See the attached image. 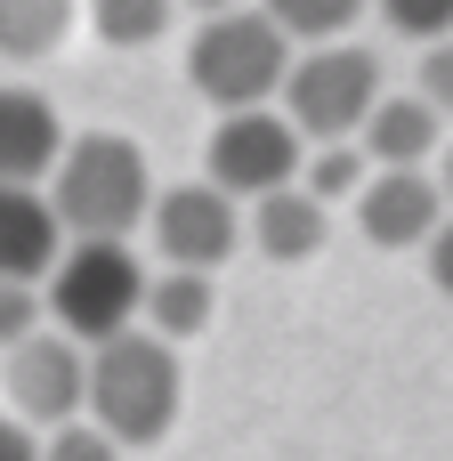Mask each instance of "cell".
I'll list each match as a JSON object with an SVG mask.
<instances>
[{"label": "cell", "mask_w": 453, "mask_h": 461, "mask_svg": "<svg viewBox=\"0 0 453 461\" xmlns=\"http://www.w3.org/2000/svg\"><path fill=\"white\" fill-rule=\"evenodd\" d=\"M89 421L130 454V446H154L170 438L178 421V348L162 332H113L89 348Z\"/></svg>", "instance_id": "cell-2"}, {"label": "cell", "mask_w": 453, "mask_h": 461, "mask_svg": "<svg viewBox=\"0 0 453 461\" xmlns=\"http://www.w3.org/2000/svg\"><path fill=\"white\" fill-rule=\"evenodd\" d=\"M365 178H373V162H365L357 138H332V146H316V154L300 162V186H308L316 203H357Z\"/></svg>", "instance_id": "cell-17"}, {"label": "cell", "mask_w": 453, "mask_h": 461, "mask_svg": "<svg viewBox=\"0 0 453 461\" xmlns=\"http://www.w3.org/2000/svg\"><path fill=\"white\" fill-rule=\"evenodd\" d=\"M300 162H308V138H300L292 113H276V105L219 113V130H211V186H227L235 203H259V194L292 186Z\"/></svg>", "instance_id": "cell-6"}, {"label": "cell", "mask_w": 453, "mask_h": 461, "mask_svg": "<svg viewBox=\"0 0 453 461\" xmlns=\"http://www.w3.org/2000/svg\"><path fill=\"white\" fill-rule=\"evenodd\" d=\"M65 251V219L41 186H16L0 178V284H49Z\"/></svg>", "instance_id": "cell-10"}, {"label": "cell", "mask_w": 453, "mask_h": 461, "mask_svg": "<svg viewBox=\"0 0 453 461\" xmlns=\"http://www.w3.org/2000/svg\"><path fill=\"white\" fill-rule=\"evenodd\" d=\"M41 300H49V324H57V332H73L81 348H97V340H113V332L138 324V308H146V267H138V251H130L122 235H73V243L57 251Z\"/></svg>", "instance_id": "cell-3"}, {"label": "cell", "mask_w": 453, "mask_h": 461, "mask_svg": "<svg viewBox=\"0 0 453 461\" xmlns=\"http://www.w3.org/2000/svg\"><path fill=\"white\" fill-rule=\"evenodd\" d=\"M8 405H16V421H41V429L81 421L89 413V348L57 324L16 340L8 348Z\"/></svg>", "instance_id": "cell-7"}, {"label": "cell", "mask_w": 453, "mask_h": 461, "mask_svg": "<svg viewBox=\"0 0 453 461\" xmlns=\"http://www.w3.org/2000/svg\"><path fill=\"white\" fill-rule=\"evenodd\" d=\"M438 122H446V113H438L421 89H413V97H381V105L365 113V130H357V138H365V162H373V170H421V162L438 154Z\"/></svg>", "instance_id": "cell-12"}, {"label": "cell", "mask_w": 453, "mask_h": 461, "mask_svg": "<svg viewBox=\"0 0 453 461\" xmlns=\"http://www.w3.org/2000/svg\"><path fill=\"white\" fill-rule=\"evenodd\" d=\"M146 332H162L170 348L178 340H195V332H211V316H219V292H211V276L203 267H162V276H146Z\"/></svg>", "instance_id": "cell-14"}, {"label": "cell", "mask_w": 453, "mask_h": 461, "mask_svg": "<svg viewBox=\"0 0 453 461\" xmlns=\"http://www.w3.org/2000/svg\"><path fill=\"white\" fill-rule=\"evenodd\" d=\"M170 8L178 0H89V24L105 49H154L170 32Z\"/></svg>", "instance_id": "cell-16"}, {"label": "cell", "mask_w": 453, "mask_h": 461, "mask_svg": "<svg viewBox=\"0 0 453 461\" xmlns=\"http://www.w3.org/2000/svg\"><path fill=\"white\" fill-rule=\"evenodd\" d=\"M49 324V300H41V284H0V357L16 348V340H32Z\"/></svg>", "instance_id": "cell-19"}, {"label": "cell", "mask_w": 453, "mask_h": 461, "mask_svg": "<svg viewBox=\"0 0 453 461\" xmlns=\"http://www.w3.org/2000/svg\"><path fill=\"white\" fill-rule=\"evenodd\" d=\"M381 16H389V32H405L421 49L453 32V0H381Z\"/></svg>", "instance_id": "cell-21"}, {"label": "cell", "mask_w": 453, "mask_h": 461, "mask_svg": "<svg viewBox=\"0 0 453 461\" xmlns=\"http://www.w3.org/2000/svg\"><path fill=\"white\" fill-rule=\"evenodd\" d=\"M57 154H65V122H57V105L41 97V89H0V178H16V186H41L49 170H57Z\"/></svg>", "instance_id": "cell-11"}, {"label": "cell", "mask_w": 453, "mask_h": 461, "mask_svg": "<svg viewBox=\"0 0 453 461\" xmlns=\"http://www.w3.org/2000/svg\"><path fill=\"white\" fill-rule=\"evenodd\" d=\"M276 97H284V113H292L300 138H316V146L357 138L365 113L381 105V57L357 49V41H316V49L292 57V73H284Z\"/></svg>", "instance_id": "cell-5"}, {"label": "cell", "mask_w": 453, "mask_h": 461, "mask_svg": "<svg viewBox=\"0 0 453 461\" xmlns=\"http://www.w3.org/2000/svg\"><path fill=\"white\" fill-rule=\"evenodd\" d=\"M0 461H41V438H32V421H8V413H0Z\"/></svg>", "instance_id": "cell-24"}, {"label": "cell", "mask_w": 453, "mask_h": 461, "mask_svg": "<svg viewBox=\"0 0 453 461\" xmlns=\"http://www.w3.org/2000/svg\"><path fill=\"white\" fill-rule=\"evenodd\" d=\"M49 203L65 219V235H130L154 211V170L146 146L122 130H81L65 138L57 170H49Z\"/></svg>", "instance_id": "cell-1"}, {"label": "cell", "mask_w": 453, "mask_h": 461, "mask_svg": "<svg viewBox=\"0 0 453 461\" xmlns=\"http://www.w3.org/2000/svg\"><path fill=\"white\" fill-rule=\"evenodd\" d=\"M413 89H421V97H430L438 113H453V32L421 49V73H413Z\"/></svg>", "instance_id": "cell-22"}, {"label": "cell", "mask_w": 453, "mask_h": 461, "mask_svg": "<svg viewBox=\"0 0 453 461\" xmlns=\"http://www.w3.org/2000/svg\"><path fill=\"white\" fill-rule=\"evenodd\" d=\"M41 461H122V446L97 429V421H57L41 438Z\"/></svg>", "instance_id": "cell-20"}, {"label": "cell", "mask_w": 453, "mask_h": 461, "mask_svg": "<svg viewBox=\"0 0 453 461\" xmlns=\"http://www.w3.org/2000/svg\"><path fill=\"white\" fill-rule=\"evenodd\" d=\"M186 8H203V16H219V8H243V0H186Z\"/></svg>", "instance_id": "cell-25"}, {"label": "cell", "mask_w": 453, "mask_h": 461, "mask_svg": "<svg viewBox=\"0 0 453 461\" xmlns=\"http://www.w3.org/2000/svg\"><path fill=\"white\" fill-rule=\"evenodd\" d=\"M65 32H73V0H0V57L8 65H41Z\"/></svg>", "instance_id": "cell-15"}, {"label": "cell", "mask_w": 453, "mask_h": 461, "mask_svg": "<svg viewBox=\"0 0 453 461\" xmlns=\"http://www.w3.org/2000/svg\"><path fill=\"white\" fill-rule=\"evenodd\" d=\"M324 235H332V203H316L300 178L251 203V243H259L267 259H316Z\"/></svg>", "instance_id": "cell-13"}, {"label": "cell", "mask_w": 453, "mask_h": 461, "mask_svg": "<svg viewBox=\"0 0 453 461\" xmlns=\"http://www.w3.org/2000/svg\"><path fill=\"white\" fill-rule=\"evenodd\" d=\"M146 227H154V251H162L170 267H203V276L243 243V211H235V194L211 186V178H195V186H162L154 211H146Z\"/></svg>", "instance_id": "cell-8"}, {"label": "cell", "mask_w": 453, "mask_h": 461, "mask_svg": "<svg viewBox=\"0 0 453 461\" xmlns=\"http://www.w3.org/2000/svg\"><path fill=\"white\" fill-rule=\"evenodd\" d=\"M259 8H267L292 41H308V49H316V41H340V32L365 16V0H259Z\"/></svg>", "instance_id": "cell-18"}, {"label": "cell", "mask_w": 453, "mask_h": 461, "mask_svg": "<svg viewBox=\"0 0 453 461\" xmlns=\"http://www.w3.org/2000/svg\"><path fill=\"white\" fill-rule=\"evenodd\" d=\"M292 73V32L267 16V8H219L203 16V32L186 41V81L219 105V113H243V105H267Z\"/></svg>", "instance_id": "cell-4"}, {"label": "cell", "mask_w": 453, "mask_h": 461, "mask_svg": "<svg viewBox=\"0 0 453 461\" xmlns=\"http://www.w3.org/2000/svg\"><path fill=\"white\" fill-rule=\"evenodd\" d=\"M421 251H430V284H438V292H446V300H453V211H446V219H438V235H430Z\"/></svg>", "instance_id": "cell-23"}, {"label": "cell", "mask_w": 453, "mask_h": 461, "mask_svg": "<svg viewBox=\"0 0 453 461\" xmlns=\"http://www.w3.org/2000/svg\"><path fill=\"white\" fill-rule=\"evenodd\" d=\"M438 186H446V203H453V146H446V178H438Z\"/></svg>", "instance_id": "cell-26"}, {"label": "cell", "mask_w": 453, "mask_h": 461, "mask_svg": "<svg viewBox=\"0 0 453 461\" xmlns=\"http://www.w3.org/2000/svg\"><path fill=\"white\" fill-rule=\"evenodd\" d=\"M446 211L453 203H446V186H438L430 170H373V178L357 186V227H365V243H381V251L430 243Z\"/></svg>", "instance_id": "cell-9"}]
</instances>
